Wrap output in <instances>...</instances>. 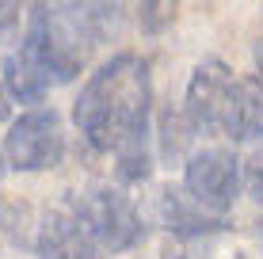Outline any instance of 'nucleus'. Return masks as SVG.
<instances>
[{"label":"nucleus","mask_w":263,"mask_h":259,"mask_svg":"<svg viewBox=\"0 0 263 259\" xmlns=\"http://www.w3.org/2000/svg\"><path fill=\"white\" fill-rule=\"evenodd\" d=\"M153 84L138 53H115L88 76L72 103V122L96 153H115L130 137L153 133Z\"/></svg>","instance_id":"f257e3e1"},{"label":"nucleus","mask_w":263,"mask_h":259,"mask_svg":"<svg viewBox=\"0 0 263 259\" xmlns=\"http://www.w3.org/2000/svg\"><path fill=\"white\" fill-rule=\"evenodd\" d=\"M72 213L80 217L84 233L92 236V244L99 252H126L145 233L141 213L134 210V202L126 198L119 187H88L72 202Z\"/></svg>","instance_id":"f03ea898"},{"label":"nucleus","mask_w":263,"mask_h":259,"mask_svg":"<svg viewBox=\"0 0 263 259\" xmlns=\"http://www.w3.org/2000/svg\"><path fill=\"white\" fill-rule=\"evenodd\" d=\"M4 156L15 172H50L65 156V130L53 107H31L4 133Z\"/></svg>","instance_id":"7ed1b4c3"},{"label":"nucleus","mask_w":263,"mask_h":259,"mask_svg":"<svg viewBox=\"0 0 263 259\" xmlns=\"http://www.w3.org/2000/svg\"><path fill=\"white\" fill-rule=\"evenodd\" d=\"M233 69L221 57H206L195 65L191 80H187V95H183V114L191 122L195 133L202 137H221L225 130V111L233 99Z\"/></svg>","instance_id":"20e7f679"},{"label":"nucleus","mask_w":263,"mask_h":259,"mask_svg":"<svg viewBox=\"0 0 263 259\" xmlns=\"http://www.w3.org/2000/svg\"><path fill=\"white\" fill-rule=\"evenodd\" d=\"M183 187L198 206L229 213L240 194V160L229 149H198L183 164Z\"/></svg>","instance_id":"39448f33"},{"label":"nucleus","mask_w":263,"mask_h":259,"mask_svg":"<svg viewBox=\"0 0 263 259\" xmlns=\"http://www.w3.org/2000/svg\"><path fill=\"white\" fill-rule=\"evenodd\" d=\"M157 213H160V225L172 236H187V240H198V236H210V233H221L225 229V213L198 206L191 194H187V187H160Z\"/></svg>","instance_id":"423d86ee"},{"label":"nucleus","mask_w":263,"mask_h":259,"mask_svg":"<svg viewBox=\"0 0 263 259\" xmlns=\"http://www.w3.org/2000/svg\"><path fill=\"white\" fill-rule=\"evenodd\" d=\"M39 259H96L99 248L92 244V236L84 233L80 217L69 210H50L39 225V240H34Z\"/></svg>","instance_id":"0eeeda50"},{"label":"nucleus","mask_w":263,"mask_h":259,"mask_svg":"<svg viewBox=\"0 0 263 259\" xmlns=\"http://www.w3.org/2000/svg\"><path fill=\"white\" fill-rule=\"evenodd\" d=\"M221 137L229 141H263V76H240L225 111Z\"/></svg>","instance_id":"6e6552de"},{"label":"nucleus","mask_w":263,"mask_h":259,"mask_svg":"<svg viewBox=\"0 0 263 259\" xmlns=\"http://www.w3.org/2000/svg\"><path fill=\"white\" fill-rule=\"evenodd\" d=\"M0 80H4V92L12 95L15 103H27V107L42 103V99H46V92H50L46 80L27 65V57H23L20 50L4 57V65H0Z\"/></svg>","instance_id":"1a4fd4ad"},{"label":"nucleus","mask_w":263,"mask_h":259,"mask_svg":"<svg viewBox=\"0 0 263 259\" xmlns=\"http://www.w3.org/2000/svg\"><path fill=\"white\" fill-rule=\"evenodd\" d=\"M153 133H141V137H130L126 145L115 149V172H119L122 183H145L153 175V149H149Z\"/></svg>","instance_id":"9d476101"},{"label":"nucleus","mask_w":263,"mask_h":259,"mask_svg":"<svg viewBox=\"0 0 263 259\" xmlns=\"http://www.w3.org/2000/svg\"><path fill=\"white\" fill-rule=\"evenodd\" d=\"M191 122H187L183 107L179 111H172V107H164L160 111V156L168 160H183L187 156V141H191Z\"/></svg>","instance_id":"9b49d317"},{"label":"nucleus","mask_w":263,"mask_h":259,"mask_svg":"<svg viewBox=\"0 0 263 259\" xmlns=\"http://www.w3.org/2000/svg\"><path fill=\"white\" fill-rule=\"evenodd\" d=\"M240 183H244V191H248V198L256 202V206H263V145H256L248 153V160L240 164Z\"/></svg>","instance_id":"f8f14e48"},{"label":"nucleus","mask_w":263,"mask_h":259,"mask_svg":"<svg viewBox=\"0 0 263 259\" xmlns=\"http://www.w3.org/2000/svg\"><path fill=\"white\" fill-rule=\"evenodd\" d=\"M23 8H27V0H0V31H8V27L20 23Z\"/></svg>","instance_id":"ddd939ff"},{"label":"nucleus","mask_w":263,"mask_h":259,"mask_svg":"<svg viewBox=\"0 0 263 259\" xmlns=\"http://www.w3.org/2000/svg\"><path fill=\"white\" fill-rule=\"evenodd\" d=\"M8 114H12V95L4 92V80H0V122H8Z\"/></svg>","instance_id":"4468645a"},{"label":"nucleus","mask_w":263,"mask_h":259,"mask_svg":"<svg viewBox=\"0 0 263 259\" xmlns=\"http://www.w3.org/2000/svg\"><path fill=\"white\" fill-rule=\"evenodd\" d=\"M256 65H259V76H263V38H259V46H256Z\"/></svg>","instance_id":"2eb2a0df"},{"label":"nucleus","mask_w":263,"mask_h":259,"mask_svg":"<svg viewBox=\"0 0 263 259\" xmlns=\"http://www.w3.org/2000/svg\"><path fill=\"white\" fill-rule=\"evenodd\" d=\"M4 164H8V156H4V153H0V175H4Z\"/></svg>","instance_id":"dca6fc26"},{"label":"nucleus","mask_w":263,"mask_h":259,"mask_svg":"<svg viewBox=\"0 0 263 259\" xmlns=\"http://www.w3.org/2000/svg\"><path fill=\"white\" fill-rule=\"evenodd\" d=\"M259 225H263V221H259ZM259 233H263V229H259Z\"/></svg>","instance_id":"f3484780"}]
</instances>
